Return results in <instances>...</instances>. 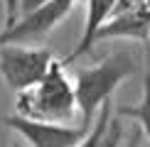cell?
<instances>
[{
    "instance_id": "1",
    "label": "cell",
    "mask_w": 150,
    "mask_h": 147,
    "mask_svg": "<svg viewBox=\"0 0 150 147\" xmlns=\"http://www.w3.org/2000/svg\"><path fill=\"white\" fill-rule=\"evenodd\" d=\"M15 110L17 115L30 120L67 125L76 115L79 108H76V96H74V83L64 74V64L54 59L40 83L17 93Z\"/></svg>"
},
{
    "instance_id": "2",
    "label": "cell",
    "mask_w": 150,
    "mask_h": 147,
    "mask_svg": "<svg viewBox=\"0 0 150 147\" xmlns=\"http://www.w3.org/2000/svg\"><path fill=\"white\" fill-rule=\"evenodd\" d=\"M130 74H135V61L130 59L128 52H113L106 59H101L96 66L81 69L76 74L74 96H76V108L84 118L81 125H93V115H98L101 106L111 101L118 83L126 81Z\"/></svg>"
},
{
    "instance_id": "3",
    "label": "cell",
    "mask_w": 150,
    "mask_h": 147,
    "mask_svg": "<svg viewBox=\"0 0 150 147\" xmlns=\"http://www.w3.org/2000/svg\"><path fill=\"white\" fill-rule=\"evenodd\" d=\"M54 61L52 49L27 44H0V76L12 93L32 88L45 78Z\"/></svg>"
},
{
    "instance_id": "4",
    "label": "cell",
    "mask_w": 150,
    "mask_h": 147,
    "mask_svg": "<svg viewBox=\"0 0 150 147\" xmlns=\"http://www.w3.org/2000/svg\"><path fill=\"white\" fill-rule=\"evenodd\" d=\"M76 0H47L45 5L35 8L27 15H20L17 20L5 24L0 29V44H27L35 47L52 32L57 24L71 12Z\"/></svg>"
},
{
    "instance_id": "5",
    "label": "cell",
    "mask_w": 150,
    "mask_h": 147,
    "mask_svg": "<svg viewBox=\"0 0 150 147\" xmlns=\"http://www.w3.org/2000/svg\"><path fill=\"white\" fill-rule=\"evenodd\" d=\"M10 130L22 135L30 142V147H76L81 140L89 135L86 125H62V123H42V120H30L22 115H8L3 120Z\"/></svg>"
},
{
    "instance_id": "6",
    "label": "cell",
    "mask_w": 150,
    "mask_h": 147,
    "mask_svg": "<svg viewBox=\"0 0 150 147\" xmlns=\"http://www.w3.org/2000/svg\"><path fill=\"white\" fill-rule=\"evenodd\" d=\"M111 39H133L150 49V3L128 5L116 10L93 34V47Z\"/></svg>"
},
{
    "instance_id": "7",
    "label": "cell",
    "mask_w": 150,
    "mask_h": 147,
    "mask_svg": "<svg viewBox=\"0 0 150 147\" xmlns=\"http://www.w3.org/2000/svg\"><path fill=\"white\" fill-rule=\"evenodd\" d=\"M116 5H118V0H89V3H86L84 32H81V39H79V44L74 47V52H71L64 61H62L64 66L74 64L79 57H84V54H89L91 49H93V34H96V29L101 27V24L108 20L111 15H113Z\"/></svg>"
},
{
    "instance_id": "8",
    "label": "cell",
    "mask_w": 150,
    "mask_h": 147,
    "mask_svg": "<svg viewBox=\"0 0 150 147\" xmlns=\"http://www.w3.org/2000/svg\"><path fill=\"white\" fill-rule=\"evenodd\" d=\"M118 118H133L138 120V127L143 130V135L150 137V71H145L143 76V98L135 106H118L116 108Z\"/></svg>"
},
{
    "instance_id": "9",
    "label": "cell",
    "mask_w": 150,
    "mask_h": 147,
    "mask_svg": "<svg viewBox=\"0 0 150 147\" xmlns=\"http://www.w3.org/2000/svg\"><path fill=\"white\" fill-rule=\"evenodd\" d=\"M111 115H113V108H111V101H106L103 106H101V110H98V118L93 120V125L89 127V135H86L76 147H96L98 140H101V135L106 132V127H108Z\"/></svg>"
},
{
    "instance_id": "10",
    "label": "cell",
    "mask_w": 150,
    "mask_h": 147,
    "mask_svg": "<svg viewBox=\"0 0 150 147\" xmlns=\"http://www.w3.org/2000/svg\"><path fill=\"white\" fill-rule=\"evenodd\" d=\"M47 0H5V24H10L12 20H17L20 15H27L35 8L45 5Z\"/></svg>"
},
{
    "instance_id": "11",
    "label": "cell",
    "mask_w": 150,
    "mask_h": 147,
    "mask_svg": "<svg viewBox=\"0 0 150 147\" xmlns=\"http://www.w3.org/2000/svg\"><path fill=\"white\" fill-rule=\"evenodd\" d=\"M121 142H123V125H121V118H118V115H111L108 127H106V132L101 135V140H98L96 147H121Z\"/></svg>"
},
{
    "instance_id": "12",
    "label": "cell",
    "mask_w": 150,
    "mask_h": 147,
    "mask_svg": "<svg viewBox=\"0 0 150 147\" xmlns=\"http://www.w3.org/2000/svg\"><path fill=\"white\" fill-rule=\"evenodd\" d=\"M140 137H143V130L138 125L130 130V140H128V147H140Z\"/></svg>"
},
{
    "instance_id": "13",
    "label": "cell",
    "mask_w": 150,
    "mask_h": 147,
    "mask_svg": "<svg viewBox=\"0 0 150 147\" xmlns=\"http://www.w3.org/2000/svg\"><path fill=\"white\" fill-rule=\"evenodd\" d=\"M140 3H150V0H118L116 10H121V8H128V5H140ZM116 10H113V12H116Z\"/></svg>"
},
{
    "instance_id": "14",
    "label": "cell",
    "mask_w": 150,
    "mask_h": 147,
    "mask_svg": "<svg viewBox=\"0 0 150 147\" xmlns=\"http://www.w3.org/2000/svg\"><path fill=\"white\" fill-rule=\"evenodd\" d=\"M10 147H22V145H20V142H12V145H10Z\"/></svg>"
}]
</instances>
